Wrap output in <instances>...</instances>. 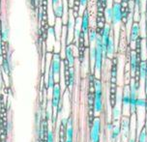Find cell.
Here are the masks:
<instances>
[{"instance_id":"30","label":"cell","mask_w":147,"mask_h":142,"mask_svg":"<svg viewBox=\"0 0 147 142\" xmlns=\"http://www.w3.org/2000/svg\"><path fill=\"white\" fill-rule=\"evenodd\" d=\"M120 2H124V3H130V0H120Z\"/></svg>"},{"instance_id":"15","label":"cell","mask_w":147,"mask_h":142,"mask_svg":"<svg viewBox=\"0 0 147 142\" xmlns=\"http://www.w3.org/2000/svg\"><path fill=\"white\" fill-rule=\"evenodd\" d=\"M74 138V128H73V119L68 118V124L66 129V140L65 142H73Z\"/></svg>"},{"instance_id":"9","label":"cell","mask_w":147,"mask_h":142,"mask_svg":"<svg viewBox=\"0 0 147 142\" xmlns=\"http://www.w3.org/2000/svg\"><path fill=\"white\" fill-rule=\"evenodd\" d=\"M89 26H90V15L88 13V10L85 9L83 11L82 17H81V31L85 35V37L88 36L89 33Z\"/></svg>"},{"instance_id":"25","label":"cell","mask_w":147,"mask_h":142,"mask_svg":"<svg viewBox=\"0 0 147 142\" xmlns=\"http://www.w3.org/2000/svg\"><path fill=\"white\" fill-rule=\"evenodd\" d=\"M118 64V58L116 56H114L113 58L111 59V65H115V66H117Z\"/></svg>"},{"instance_id":"5","label":"cell","mask_w":147,"mask_h":142,"mask_svg":"<svg viewBox=\"0 0 147 142\" xmlns=\"http://www.w3.org/2000/svg\"><path fill=\"white\" fill-rule=\"evenodd\" d=\"M101 119L97 117L94 119L93 125L91 127L90 131V140L91 142H100V137H101Z\"/></svg>"},{"instance_id":"6","label":"cell","mask_w":147,"mask_h":142,"mask_svg":"<svg viewBox=\"0 0 147 142\" xmlns=\"http://www.w3.org/2000/svg\"><path fill=\"white\" fill-rule=\"evenodd\" d=\"M130 117L122 116L120 120V130H121V138L120 140L123 142H128L129 135H130Z\"/></svg>"},{"instance_id":"10","label":"cell","mask_w":147,"mask_h":142,"mask_svg":"<svg viewBox=\"0 0 147 142\" xmlns=\"http://www.w3.org/2000/svg\"><path fill=\"white\" fill-rule=\"evenodd\" d=\"M111 33H113L112 31ZM116 52V46H115V42H114V38H113V35L111 36L110 34V38H109V44L106 47V51H105V55L107 59L111 60L112 58L114 57V54Z\"/></svg>"},{"instance_id":"20","label":"cell","mask_w":147,"mask_h":142,"mask_svg":"<svg viewBox=\"0 0 147 142\" xmlns=\"http://www.w3.org/2000/svg\"><path fill=\"white\" fill-rule=\"evenodd\" d=\"M105 17H106L107 22L109 23H111L112 20V9L111 7H107L106 10H105Z\"/></svg>"},{"instance_id":"18","label":"cell","mask_w":147,"mask_h":142,"mask_svg":"<svg viewBox=\"0 0 147 142\" xmlns=\"http://www.w3.org/2000/svg\"><path fill=\"white\" fill-rule=\"evenodd\" d=\"M74 84H75V69H74V68H70L69 69V84H68V87L70 88V90H72Z\"/></svg>"},{"instance_id":"12","label":"cell","mask_w":147,"mask_h":142,"mask_svg":"<svg viewBox=\"0 0 147 142\" xmlns=\"http://www.w3.org/2000/svg\"><path fill=\"white\" fill-rule=\"evenodd\" d=\"M114 125L113 130L110 131L109 141L110 142H118L121 138V130H120V121H112Z\"/></svg>"},{"instance_id":"11","label":"cell","mask_w":147,"mask_h":142,"mask_svg":"<svg viewBox=\"0 0 147 142\" xmlns=\"http://www.w3.org/2000/svg\"><path fill=\"white\" fill-rule=\"evenodd\" d=\"M51 71L53 73L54 77H58L59 78V75H60V71H61V57H60V54L58 52L54 53L53 58H52V62H51Z\"/></svg>"},{"instance_id":"33","label":"cell","mask_w":147,"mask_h":142,"mask_svg":"<svg viewBox=\"0 0 147 142\" xmlns=\"http://www.w3.org/2000/svg\"><path fill=\"white\" fill-rule=\"evenodd\" d=\"M145 61H146V64H147V57H146V59H145Z\"/></svg>"},{"instance_id":"19","label":"cell","mask_w":147,"mask_h":142,"mask_svg":"<svg viewBox=\"0 0 147 142\" xmlns=\"http://www.w3.org/2000/svg\"><path fill=\"white\" fill-rule=\"evenodd\" d=\"M88 40H89V44H95V42L97 40V37H98V34L96 33V30L95 29H92L89 31L88 33Z\"/></svg>"},{"instance_id":"4","label":"cell","mask_w":147,"mask_h":142,"mask_svg":"<svg viewBox=\"0 0 147 142\" xmlns=\"http://www.w3.org/2000/svg\"><path fill=\"white\" fill-rule=\"evenodd\" d=\"M111 9H112V20H111L110 25H111V27L113 28L115 26H117L118 24L121 23L122 12H121V5H120V2L113 1Z\"/></svg>"},{"instance_id":"27","label":"cell","mask_w":147,"mask_h":142,"mask_svg":"<svg viewBox=\"0 0 147 142\" xmlns=\"http://www.w3.org/2000/svg\"><path fill=\"white\" fill-rule=\"evenodd\" d=\"M8 29H5L3 31V34H2V37H3V40H6V38H7V35H8Z\"/></svg>"},{"instance_id":"2","label":"cell","mask_w":147,"mask_h":142,"mask_svg":"<svg viewBox=\"0 0 147 142\" xmlns=\"http://www.w3.org/2000/svg\"><path fill=\"white\" fill-rule=\"evenodd\" d=\"M104 108L103 102V83L101 79L96 78L94 81V104L93 110L95 113H101Z\"/></svg>"},{"instance_id":"24","label":"cell","mask_w":147,"mask_h":142,"mask_svg":"<svg viewBox=\"0 0 147 142\" xmlns=\"http://www.w3.org/2000/svg\"><path fill=\"white\" fill-rule=\"evenodd\" d=\"M106 128H107V131H109V133H110V131L113 130V128H114L113 122H112V121H111V122H109V123L107 124Z\"/></svg>"},{"instance_id":"7","label":"cell","mask_w":147,"mask_h":142,"mask_svg":"<svg viewBox=\"0 0 147 142\" xmlns=\"http://www.w3.org/2000/svg\"><path fill=\"white\" fill-rule=\"evenodd\" d=\"M60 102H61V86L59 83H56L53 87L52 91V106L54 110L56 111L60 106Z\"/></svg>"},{"instance_id":"28","label":"cell","mask_w":147,"mask_h":142,"mask_svg":"<svg viewBox=\"0 0 147 142\" xmlns=\"http://www.w3.org/2000/svg\"><path fill=\"white\" fill-rule=\"evenodd\" d=\"M51 1H52V5H53V7H55L58 4H60V1H61V0H51Z\"/></svg>"},{"instance_id":"21","label":"cell","mask_w":147,"mask_h":142,"mask_svg":"<svg viewBox=\"0 0 147 142\" xmlns=\"http://www.w3.org/2000/svg\"><path fill=\"white\" fill-rule=\"evenodd\" d=\"M55 85V79H54V75L52 73V71L51 69L49 71V81H48V87L49 88H52L53 89Z\"/></svg>"},{"instance_id":"31","label":"cell","mask_w":147,"mask_h":142,"mask_svg":"<svg viewBox=\"0 0 147 142\" xmlns=\"http://www.w3.org/2000/svg\"><path fill=\"white\" fill-rule=\"evenodd\" d=\"M145 109H146V112H147V94H146V106H145Z\"/></svg>"},{"instance_id":"26","label":"cell","mask_w":147,"mask_h":142,"mask_svg":"<svg viewBox=\"0 0 147 142\" xmlns=\"http://www.w3.org/2000/svg\"><path fill=\"white\" fill-rule=\"evenodd\" d=\"M80 6L81 7H85L86 5H87V3H88V0H80Z\"/></svg>"},{"instance_id":"29","label":"cell","mask_w":147,"mask_h":142,"mask_svg":"<svg viewBox=\"0 0 147 142\" xmlns=\"http://www.w3.org/2000/svg\"><path fill=\"white\" fill-rule=\"evenodd\" d=\"M72 10L74 12H80V7H78V6H74L72 8Z\"/></svg>"},{"instance_id":"1","label":"cell","mask_w":147,"mask_h":142,"mask_svg":"<svg viewBox=\"0 0 147 142\" xmlns=\"http://www.w3.org/2000/svg\"><path fill=\"white\" fill-rule=\"evenodd\" d=\"M104 57L106 56L104 55L103 43H102L101 37L98 35L95 42V60H94V71L96 73V78H98V79H100L102 69H103Z\"/></svg>"},{"instance_id":"17","label":"cell","mask_w":147,"mask_h":142,"mask_svg":"<svg viewBox=\"0 0 147 142\" xmlns=\"http://www.w3.org/2000/svg\"><path fill=\"white\" fill-rule=\"evenodd\" d=\"M147 140V131L145 127L141 129V131L138 133L136 136V142H146Z\"/></svg>"},{"instance_id":"23","label":"cell","mask_w":147,"mask_h":142,"mask_svg":"<svg viewBox=\"0 0 147 142\" xmlns=\"http://www.w3.org/2000/svg\"><path fill=\"white\" fill-rule=\"evenodd\" d=\"M46 140H47V142H54V135H53V133H52L51 131H48Z\"/></svg>"},{"instance_id":"13","label":"cell","mask_w":147,"mask_h":142,"mask_svg":"<svg viewBox=\"0 0 147 142\" xmlns=\"http://www.w3.org/2000/svg\"><path fill=\"white\" fill-rule=\"evenodd\" d=\"M65 56H66V60L68 61L69 67L74 68V65H75V55H74L73 46L71 44L65 47Z\"/></svg>"},{"instance_id":"22","label":"cell","mask_w":147,"mask_h":142,"mask_svg":"<svg viewBox=\"0 0 147 142\" xmlns=\"http://www.w3.org/2000/svg\"><path fill=\"white\" fill-rule=\"evenodd\" d=\"M117 73H118V68H117V66L111 65V67H110V77L117 78Z\"/></svg>"},{"instance_id":"14","label":"cell","mask_w":147,"mask_h":142,"mask_svg":"<svg viewBox=\"0 0 147 142\" xmlns=\"http://www.w3.org/2000/svg\"><path fill=\"white\" fill-rule=\"evenodd\" d=\"M111 117L112 121H120L122 118V106L121 104H115L111 108Z\"/></svg>"},{"instance_id":"16","label":"cell","mask_w":147,"mask_h":142,"mask_svg":"<svg viewBox=\"0 0 147 142\" xmlns=\"http://www.w3.org/2000/svg\"><path fill=\"white\" fill-rule=\"evenodd\" d=\"M53 10H54L55 17L57 18H61L62 20L63 15H64V6H63V3H60L57 5V6L53 7Z\"/></svg>"},{"instance_id":"8","label":"cell","mask_w":147,"mask_h":142,"mask_svg":"<svg viewBox=\"0 0 147 142\" xmlns=\"http://www.w3.org/2000/svg\"><path fill=\"white\" fill-rule=\"evenodd\" d=\"M140 36V26L138 22H134L133 24L131 25L130 29V35L127 38L128 43H132V42H136V39Z\"/></svg>"},{"instance_id":"32","label":"cell","mask_w":147,"mask_h":142,"mask_svg":"<svg viewBox=\"0 0 147 142\" xmlns=\"http://www.w3.org/2000/svg\"><path fill=\"white\" fill-rule=\"evenodd\" d=\"M146 50H147V39H146Z\"/></svg>"},{"instance_id":"3","label":"cell","mask_w":147,"mask_h":142,"mask_svg":"<svg viewBox=\"0 0 147 142\" xmlns=\"http://www.w3.org/2000/svg\"><path fill=\"white\" fill-rule=\"evenodd\" d=\"M130 104H131V97H130V86L125 84L123 86V97H122V116L130 117Z\"/></svg>"}]
</instances>
